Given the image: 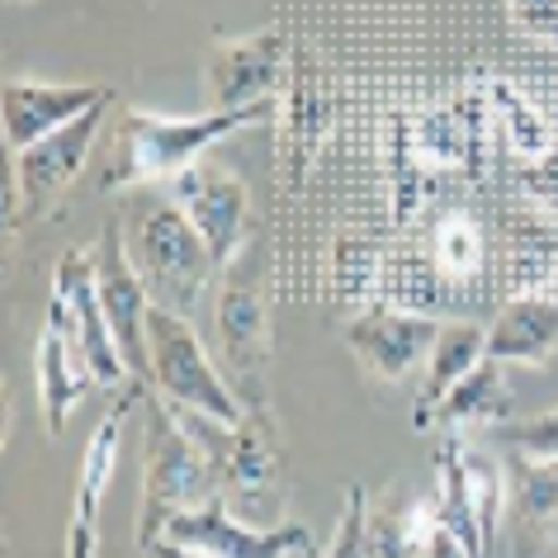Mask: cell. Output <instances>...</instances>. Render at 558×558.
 Listing matches in <instances>:
<instances>
[{
    "label": "cell",
    "instance_id": "f546056e",
    "mask_svg": "<svg viewBox=\"0 0 558 558\" xmlns=\"http://www.w3.org/2000/svg\"><path fill=\"white\" fill-rule=\"evenodd\" d=\"M289 558H323V554H317V544H313V549H299V554H289Z\"/></svg>",
    "mask_w": 558,
    "mask_h": 558
},
{
    "label": "cell",
    "instance_id": "52a82bcc",
    "mask_svg": "<svg viewBox=\"0 0 558 558\" xmlns=\"http://www.w3.org/2000/svg\"><path fill=\"white\" fill-rule=\"evenodd\" d=\"M109 105L114 100L86 109L76 123L48 133L44 143L10 151V180H5V222L10 228H20V218H38L66 185H76V175L86 171L90 157H95V143H100Z\"/></svg>",
    "mask_w": 558,
    "mask_h": 558
},
{
    "label": "cell",
    "instance_id": "d4e9b609",
    "mask_svg": "<svg viewBox=\"0 0 558 558\" xmlns=\"http://www.w3.org/2000/svg\"><path fill=\"white\" fill-rule=\"evenodd\" d=\"M501 436L521 459H535V464H554L558 459V408L539 412V416H525V422H511L501 426Z\"/></svg>",
    "mask_w": 558,
    "mask_h": 558
},
{
    "label": "cell",
    "instance_id": "5b68a950",
    "mask_svg": "<svg viewBox=\"0 0 558 558\" xmlns=\"http://www.w3.org/2000/svg\"><path fill=\"white\" fill-rule=\"evenodd\" d=\"M507 469L464 436H445L436 450V515L473 558H497L501 511H507Z\"/></svg>",
    "mask_w": 558,
    "mask_h": 558
},
{
    "label": "cell",
    "instance_id": "30bf717a",
    "mask_svg": "<svg viewBox=\"0 0 558 558\" xmlns=\"http://www.w3.org/2000/svg\"><path fill=\"white\" fill-rule=\"evenodd\" d=\"M161 539L214 554V558H289L299 549H313V530L303 521L251 525V521H236V511L222 497L204 501V507H194V511H180L175 521H166Z\"/></svg>",
    "mask_w": 558,
    "mask_h": 558
},
{
    "label": "cell",
    "instance_id": "277c9868",
    "mask_svg": "<svg viewBox=\"0 0 558 558\" xmlns=\"http://www.w3.org/2000/svg\"><path fill=\"white\" fill-rule=\"evenodd\" d=\"M147 355H151V388L171 402V408L214 416L222 426L246 422V402L236 398L228 369H218L208 360L194 317H180L161 303H151L147 317Z\"/></svg>",
    "mask_w": 558,
    "mask_h": 558
},
{
    "label": "cell",
    "instance_id": "ba28073f",
    "mask_svg": "<svg viewBox=\"0 0 558 558\" xmlns=\"http://www.w3.org/2000/svg\"><path fill=\"white\" fill-rule=\"evenodd\" d=\"M166 194L185 208V218L199 228V236L208 242V251H214V260L222 270L251 246V199H246L242 175H236L232 166L199 157L166 185Z\"/></svg>",
    "mask_w": 558,
    "mask_h": 558
},
{
    "label": "cell",
    "instance_id": "6da1fadb",
    "mask_svg": "<svg viewBox=\"0 0 558 558\" xmlns=\"http://www.w3.org/2000/svg\"><path fill=\"white\" fill-rule=\"evenodd\" d=\"M275 114V100L246 105V109H208L199 119H161L151 109H123L114 133L105 147L100 166V190H147V185H171V180L208 157L222 137L256 129Z\"/></svg>",
    "mask_w": 558,
    "mask_h": 558
},
{
    "label": "cell",
    "instance_id": "cb8c5ba5",
    "mask_svg": "<svg viewBox=\"0 0 558 558\" xmlns=\"http://www.w3.org/2000/svg\"><path fill=\"white\" fill-rule=\"evenodd\" d=\"M365 525H369V497L360 483H351L345 487V501H341V521L331 530V544H327L323 558H369Z\"/></svg>",
    "mask_w": 558,
    "mask_h": 558
},
{
    "label": "cell",
    "instance_id": "44dd1931",
    "mask_svg": "<svg viewBox=\"0 0 558 558\" xmlns=\"http://www.w3.org/2000/svg\"><path fill=\"white\" fill-rule=\"evenodd\" d=\"M487 105H493V114L501 123V133H507L515 161H539V157L554 151L549 119H544L539 109L511 86V81H493V86H487Z\"/></svg>",
    "mask_w": 558,
    "mask_h": 558
},
{
    "label": "cell",
    "instance_id": "484cf974",
    "mask_svg": "<svg viewBox=\"0 0 558 558\" xmlns=\"http://www.w3.org/2000/svg\"><path fill=\"white\" fill-rule=\"evenodd\" d=\"M511 24L530 44H558V0H507Z\"/></svg>",
    "mask_w": 558,
    "mask_h": 558
},
{
    "label": "cell",
    "instance_id": "4fadbf2b",
    "mask_svg": "<svg viewBox=\"0 0 558 558\" xmlns=\"http://www.w3.org/2000/svg\"><path fill=\"white\" fill-rule=\"evenodd\" d=\"M289 66V48L275 29L222 38L204 58V100L208 109H246L275 100Z\"/></svg>",
    "mask_w": 558,
    "mask_h": 558
},
{
    "label": "cell",
    "instance_id": "7c38bea8",
    "mask_svg": "<svg viewBox=\"0 0 558 558\" xmlns=\"http://www.w3.org/2000/svg\"><path fill=\"white\" fill-rule=\"evenodd\" d=\"M95 275H100V303L109 317V331L119 341V355L133 379L151 384V355H147V317H151V294L137 275V265L123 242V228L109 222L95 242Z\"/></svg>",
    "mask_w": 558,
    "mask_h": 558
},
{
    "label": "cell",
    "instance_id": "8992f818",
    "mask_svg": "<svg viewBox=\"0 0 558 558\" xmlns=\"http://www.w3.org/2000/svg\"><path fill=\"white\" fill-rule=\"evenodd\" d=\"M218 341L228 360V379L246 412H270V308H265V270L251 265V246L218 275Z\"/></svg>",
    "mask_w": 558,
    "mask_h": 558
},
{
    "label": "cell",
    "instance_id": "4316f807",
    "mask_svg": "<svg viewBox=\"0 0 558 558\" xmlns=\"http://www.w3.org/2000/svg\"><path fill=\"white\" fill-rule=\"evenodd\" d=\"M525 194L535 199L539 208H549V214H558V147L549 151V157H539V161H525Z\"/></svg>",
    "mask_w": 558,
    "mask_h": 558
},
{
    "label": "cell",
    "instance_id": "4dcf8cb0",
    "mask_svg": "<svg viewBox=\"0 0 558 558\" xmlns=\"http://www.w3.org/2000/svg\"><path fill=\"white\" fill-rule=\"evenodd\" d=\"M544 294H554V299H558V265H554V279H549V289H544Z\"/></svg>",
    "mask_w": 558,
    "mask_h": 558
},
{
    "label": "cell",
    "instance_id": "ac0fdd59",
    "mask_svg": "<svg viewBox=\"0 0 558 558\" xmlns=\"http://www.w3.org/2000/svg\"><path fill=\"white\" fill-rule=\"evenodd\" d=\"M487 360V327L478 323H445L440 327V341L430 345L426 365H422V384H416V398H412V426L416 430H430V416L445 402V393L464 379L473 365Z\"/></svg>",
    "mask_w": 558,
    "mask_h": 558
},
{
    "label": "cell",
    "instance_id": "d6986e66",
    "mask_svg": "<svg viewBox=\"0 0 558 558\" xmlns=\"http://www.w3.org/2000/svg\"><path fill=\"white\" fill-rule=\"evenodd\" d=\"M147 398V384L137 379L133 388H123L114 398V408L100 416V426L90 430L86 440V459H81V473H76V497H72V515L66 521H90L100 525V501H105V487L114 478V464H119V445H123V426H129V412Z\"/></svg>",
    "mask_w": 558,
    "mask_h": 558
},
{
    "label": "cell",
    "instance_id": "e0dca14e",
    "mask_svg": "<svg viewBox=\"0 0 558 558\" xmlns=\"http://www.w3.org/2000/svg\"><path fill=\"white\" fill-rule=\"evenodd\" d=\"M511 416H515V393L507 384V365L487 355L483 365H473L464 379L445 393L436 416H430V430L464 436L473 426H511Z\"/></svg>",
    "mask_w": 558,
    "mask_h": 558
},
{
    "label": "cell",
    "instance_id": "5bb4252c",
    "mask_svg": "<svg viewBox=\"0 0 558 558\" xmlns=\"http://www.w3.org/2000/svg\"><path fill=\"white\" fill-rule=\"evenodd\" d=\"M114 100L109 86H52V81L15 76L0 90V123H5V151H24L44 143L48 133L76 123L86 109Z\"/></svg>",
    "mask_w": 558,
    "mask_h": 558
},
{
    "label": "cell",
    "instance_id": "83f0119b",
    "mask_svg": "<svg viewBox=\"0 0 558 558\" xmlns=\"http://www.w3.org/2000/svg\"><path fill=\"white\" fill-rule=\"evenodd\" d=\"M426 558H473V554H469L464 544H459V539L450 535V530L440 525V515H436V535H430V549H426Z\"/></svg>",
    "mask_w": 558,
    "mask_h": 558
},
{
    "label": "cell",
    "instance_id": "ffe728a7",
    "mask_svg": "<svg viewBox=\"0 0 558 558\" xmlns=\"http://www.w3.org/2000/svg\"><path fill=\"white\" fill-rule=\"evenodd\" d=\"M369 558H426L436 535V497L398 493L388 501H369Z\"/></svg>",
    "mask_w": 558,
    "mask_h": 558
},
{
    "label": "cell",
    "instance_id": "3957f363",
    "mask_svg": "<svg viewBox=\"0 0 558 558\" xmlns=\"http://www.w3.org/2000/svg\"><path fill=\"white\" fill-rule=\"evenodd\" d=\"M123 242H129V256L143 275L151 303H161L180 317L199 313V303L214 289V275H222L199 228L185 218V208L171 194L143 204V214L133 218V232H123Z\"/></svg>",
    "mask_w": 558,
    "mask_h": 558
},
{
    "label": "cell",
    "instance_id": "603a6c76",
    "mask_svg": "<svg viewBox=\"0 0 558 558\" xmlns=\"http://www.w3.org/2000/svg\"><path fill=\"white\" fill-rule=\"evenodd\" d=\"M384 256L379 246L369 242H341L337 246V265H331V284H337V299L360 303L374 289H384Z\"/></svg>",
    "mask_w": 558,
    "mask_h": 558
},
{
    "label": "cell",
    "instance_id": "9a60e30c",
    "mask_svg": "<svg viewBox=\"0 0 558 558\" xmlns=\"http://www.w3.org/2000/svg\"><path fill=\"white\" fill-rule=\"evenodd\" d=\"M34 379H38V412H44L48 440H58L66 430V416L81 408V398H86L90 388H100L81 341L72 337V327L62 323V313H52V308H48L44 331H38Z\"/></svg>",
    "mask_w": 558,
    "mask_h": 558
},
{
    "label": "cell",
    "instance_id": "7402d4cb",
    "mask_svg": "<svg viewBox=\"0 0 558 558\" xmlns=\"http://www.w3.org/2000/svg\"><path fill=\"white\" fill-rule=\"evenodd\" d=\"M430 260L445 279H469L483 265V232L469 214H445L430 236Z\"/></svg>",
    "mask_w": 558,
    "mask_h": 558
},
{
    "label": "cell",
    "instance_id": "8fae6325",
    "mask_svg": "<svg viewBox=\"0 0 558 558\" xmlns=\"http://www.w3.org/2000/svg\"><path fill=\"white\" fill-rule=\"evenodd\" d=\"M440 317L430 313H412V308H393V303H379V308H365L345 323V345H351L355 365L379 384H402L408 374H416L426 365L430 345L440 341Z\"/></svg>",
    "mask_w": 558,
    "mask_h": 558
},
{
    "label": "cell",
    "instance_id": "2e32d148",
    "mask_svg": "<svg viewBox=\"0 0 558 558\" xmlns=\"http://www.w3.org/2000/svg\"><path fill=\"white\" fill-rule=\"evenodd\" d=\"M487 355L501 365L544 369L558 355V299L554 294H515L487 327Z\"/></svg>",
    "mask_w": 558,
    "mask_h": 558
},
{
    "label": "cell",
    "instance_id": "7a4b0ae2",
    "mask_svg": "<svg viewBox=\"0 0 558 558\" xmlns=\"http://www.w3.org/2000/svg\"><path fill=\"white\" fill-rule=\"evenodd\" d=\"M143 412H147L143 416V497H137L133 544L147 554L161 539L166 521L218 497V469L199 445V436L180 422V412L151 384H147Z\"/></svg>",
    "mask_w": 558,
    "mask_h": 558
},
{
    "label": "cell",
    "instance_id": "9c48e42d",
    "mask_svg": "<svg viewBox=\"0 0 558 558\" xmlns=\"http://www.w3.org/2000/svg\"><path fill=\"white\" fill-rule=\"evenodd\" d=\"M48 308L62 313V323L72 327V337L81 341V351H86L100 388H114L123 379H133L129 365H123V355H119L114 331H109L105 303H100L95 246H72V251H62V256H58V265H52V299H48Z\"/></svg>",
    "mask_w": 558,
    "mask_h": 558
},
{
    "label": "cell",
    "instance_id": "f1b7e54d",
    "mask_svg": "<svg viewBox=\"0 0 558 558\" xmlns=\"http://www.w3.org/2000/svg\"><path fill=\"white\" fill-rule=\"evenodd\" d=\"M147 558H214V554H199V549H185V544H171V539H157L147 549Z\"/></svg>",
    "mask_w": 558,
    "mask_h": 558
}]
</instances>
